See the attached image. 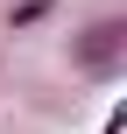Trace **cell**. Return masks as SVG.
Returning <instances> with one entry per match:
<instances>
[{"label":"cell","instance_id":"obj_1","mask_svg":"<svg viewBox=\"0 0 127 134\" xmlns=\"http://www.w3.org/2000/svg\"><path fill=\"white\" fill-rule=\"evenodd\" d=\"M113 57H120V21H99V28L85 35V49H78V64H85V71H106Z\"/></svg>","mask_w":127,"mask_h":134}]
</instances>
